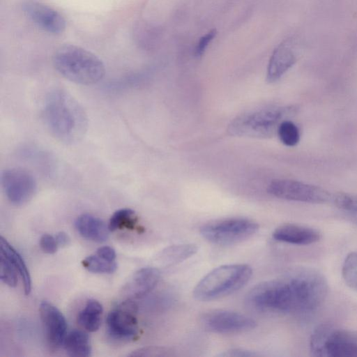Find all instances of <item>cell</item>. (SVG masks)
<instances>
[{"label":"cell","mask_w":357,"mask_h":357,"mask_svg":"<svg viewBox=\"0 0 357 357\" xmlns=\"http://www.w3.org/2000/svg\"><path fill=\"white\" fill-rule=\"evenodd\" d=\"M328 290V282L321 273L302 268L257 284L246 295V303L261 312H309L322 305Z\"/></svg>","instance_id":"6da1fadb"},{"label":"cell","mask_w":357,"mask_h":357,"mask_svg":"<svg viewBox=\"0 0 357 357\" xmlns=\"http://www.w3.org/2000/svg\"><path fill=\"white\" fill-rule=\"evenodd\" d=\"M43 116L51 134L61 142H77L86 132V114L77 100L65 91L55 89L47 95Z\"/></svg>","instance_id":"7a4b0ae2"},{"label":"cell","mask_w":357,"mask_h":357,"mask_svg":"<svg viewBox=\"0 0 357 357\" xmlns=\"http://www.w3.org/2000/svg\"><path fill=\"white\" fill-rule=\"evenodd\" d=\"M52 62L63 77L82 85L96 84L105 75V67L100 58L74 45L59 47L53 55Z\"/></svg>","instance_id":"3957f363"},{"label":"cell","mask_w":357,"mask_h":357,"mask_svg":"<svg viewBox=\"0 0 357 357\" xmlns=\"http://www.w3.org/2000/svg\"><path fill=\"white\" fill-rule=\"evenodd\" d=\"M252 275V268L244 264L218 266L203 277L193 290L194 298L208 301L234 293L244 287Z\"/></svg>","instance_id":"277c9868"},{"label":"cell","mask_w":357,"mask_h":357,"mask_svg":"<svg viewBox=\"0 0 357 357\" xmlns=\"http://www.w3.org/2000/svg\"><path fill=\"white\" fill-rule=\"evenodd\" d=\"M295 110L292 106H271L251 111L234 119L227 130L234 136L271 137L277 133L280 124Z\"/></svg>","instance_id":"5b68a950"},{"label":"cell","mask_w":357,"mask_h":357,"mask_svg":"<svg viewBox=\"0 0 357 357\" xmlns=\"http://www.w3.org/2000/svg\"><path fill=\"white\" fill-rule=\"evenodd\" d=\"M310 351L313 356L357 357V331L321 324L310 336Z\"/></svg>","instance_id":"8992f818"},{"label":"cell","mask_w":357,"mask_h":357,"mask_svg":"<svg viewBox=\"0 0 357 357\" xmlns=\"http://www.w3.org/2000/svg\"><path fill=\"white\" fill-rule=\"evenodd\" d=\"M258 229V224L252 220L231 218L204 224L200 228V234L204 238L213 244L229 245L249 238Z\"/></svg>","instance_id":"52a82bcc"},{"label":"cell","mask_w":357,"mask_h":357,"mask_svg":"<svg viewBox=\"0 0 357 357\" xmlns=\"http://www.w3.org/2000/svg\"><path fill=\"white\" fill-rule=\"evenodd\" d=\"M271 195L289 201L311 204H324L331 199L325 189L291 179H274L268 185Z\"/></svg>","instance_id":"ba28073f"},{"label":"cell","mask_w":357,"mask_h":357,"mask_svg":"<svg viewBox=\"0 0 357 357\" xmlns=\"http://www.w3.org/2000/svg\"><path fill=\"white\" fill-rule=\"evenodd\" d=\"M137 306L132 300L126 299L112 310L107 317V331L119 341L135 340L139 334Z\"/></svg>","instance_id":"9c48e42d"},{"label":"cell","mask_w":357,"mask_h":357,"mask_svg":"<svg viewBox=\"0 0 357 357\" xmlns=\"http://www.w3.org/2000/svg\"><path fill=\"white\" fill-rule=\"evenodd\" d=\"M1 183L7 199L16 206L29 202L37 190V183L33 174L20 167L3 170Z\"/></svg>","instance_id":"30bf717a"},{"label":"cell","mask_w":357,"mask_h":357,"mask_svg":"<svg viewBox=\"0 0 357 357\" xmlns=\"http://www.w3.org/2000/svg\"><path fill=\"white\" fill-rule=\"evenodd\" d=\"M202 326L215 333L230 334L243 333L254 329L257 322L241 313L225 310H212L200 317Z\"/></svg>","instance_id":"8fae6325"},{"label":"cell","mask_w":357,"mask_h":357,"mask_svg":"<svg viewBox=\"0 0 357 357\" xmlns=\"http://www.w3.org/2000/svg\"><path fill=\"white\" fill-rule=\"evenodd\" d=\"M39 312L48 347L52 350L57 349L66 335V318L57 307L46 301L40 303Z\"/></svg>","instance_id":"7c38bea8"},{"label":"cell","mask_w":357,"mask_h":357,"mask_svg":"<svg viewBox=\"0 0 357 357\" xmlns=\"http://www.w3.org/2000/svg\"><path fill=\"white\" fill-rule=\"evenodd\" d=\"M26 17L42 30L61 34L66 27L63 17L52 7L36 1H27L22 5Z\"/></svg>","instance_id":"4fadbf2b"},{"label":"cell","mask_w":357,"mask_h":357,"mask_svg":"<svg viewBox=\"0 0 357 357\" xmlns=\"http://www.w3.org/2000/svg\"><path fill=\"white\" fill-rule=\"evenodd\" d=\"M160 278L159 270L153 267L142 268L137 271L122 289L123 296L128 300L144 297L157 285Z\"/></svg>","instance_id":"5bb4252c"},{"label":"cell","mask_w":357,"mask_h":357,"mask_svg":"<svg viewBox=\"0 0 357 357\" xmlns=\"http://www.w3.org/2000/svg\"><path fill=\"white\" fill-rule=\"evenodd\" d=\"M272 236L275 241L298 245H311L318 242L321 238V234L317 229L292 223L278 227Z\"/></svg>","instance_id":"9a60e30c"},{"label":"cell","mask_w":357,"mask_h":357,"mask_svg":"<svg viewBox=\"0 0 357 357\" xmlns=\"http://www.w3.org/2000/svg\"><path fill=\"white\" fill-rule=\"evenodd\" d=\"M290 41H285L274 50L267 68L268 82L278 80L296 62V58Z\"/></svg>","instance_id":"2e32d148"},{"label":"cell","mask_w":357,"mask_h":357,"mask_svg":"<svg viewBox=\"0 0 357 357\" xmlns=\"http://www.w3.org/2000/svg\"><path fill=\"white\" fill-rule=\"evenodd\" d=\"M75 227L79 234L91 241L102 243L109 235V227L100 218L90 214H82L77 218Z\"/></svg>","instance_id":"e0dca14e"},{"label":"cell","mask_w":357,"mask_h":357,"mask_svg":"<svg viewBox=\"0 0 357 357\" xmlns=\"http://www.w3.org/2000/svg\"><path fill=\"white\" fill-rule=\"evenodd\" d=\"M66 353L74 357H88L91 354V346L88 334L80 330H73L66 334L63 341Z\"/></svg>","instance_id":"ac0fdd59"},{"label":"cell","mask_w":357,"mask_h":357,"mask_svg":"<svg viewBox=\"0 0 357 357\" xmlns=\"http://www.w3.org/2000/svg\"><path fill=\"white\" fill-rule=\"evenodd\" d=\"M0 239L1 254L8 257L13 264L23 282L24 294L29 295L31 289V278L23 258L3 236Z\"/></svg>","instance_id":"d6986e66"},{"label":"cell","mask_w":357,"mask_h":357,"mask_svg":"<svg viewBox=\"0 0 357 357\" xmlns=\"http://www.w3.org/2000/svg\"><path fill=\"white\" fill-rule=\"evenodd\" d=\"M102 310V306L100 302L95 299H90L79 312L77 323L86 331L95 332L100 326Z\"/></svg>","instance_id":"ffe728a7"},{"label":"cell","mask_w":357,"mask_h":357,"mask_svg":"<svg viewBox=\"0 0 357 357\" xmlns=\"http://www.w3.org/2000/svg\"><path fill=\"white\" fill-rule=\"evenodd\" d=\"M197 251V247L192 243L173 245L161 252L160 259L166 266L175 265L190 258Z\"/></svg>","instance_id":"44dd1931"},{"label":"cell","mask_w":357,"mask_h":357,"mask_svg":"<svg viewBox=\"0 0 357 357\" xmlns=\"http://www.w3.org/2000/svg\"><path fill=\"white\" fill-rule=\"evenodd\" d=\"M138 218L130 208H121L116 211L110 218L108 227L109 231L119 229H135L138 226Z\"/></svg>","instance_id":"7402d4cb"},{"label":"cell","mask_w":357,"mask_h":357,"mask_svg":"<svg viewBox=\"0 0 357 357\" xmlns=\"http://www.w3.org/2000/svg\"><path fill=\"white\" fill-rule=\"evenodd\" d=\"M82 264L88 271L94 273H112L117 268L116 261H107L96 254L84 259Z\"/></svg>","instance_id":"603a6c76"},{"label":"cell","mask_w":357,"mask_h":357,"mask_svg":"<svg viewBox=\"0 0 357 357\" xmlns=\"http://www.w3.org/2000/svg\"><path fill=\"white\" fill-rule=\"evenodd\" d=\"M342 275L347 285L357 292V252H350L345 257Z\"/></svg>","instance_id":"cb8c5ba5"},{"label":"cell","mask_w":357,"mask_h":357,"mask_svg":"<svg viewBox=\"0 0 357 357\" xmlns=\"http://www.w3.org/2000/svg\"><path fill=\"white\" fill-rule=\"evenodd\" d=\"M277 135L282 144L287 146H294L300 140L298 128L294 122L287 119L280 124Z\"/></svg>","instance_id":"d4e9b609"},{"label":"cell","mask_w":357,"mask_h":357,"mask_svg":"<svg viewBox=\"0 0 357 357\" xmlns=\"http://www.w3.org/2000/svg\"><path fill=\"white\" fill-rule=\"evenodd\" d=\"M17 271L11 261L1 254L0 278L1 281L10 287H15L17 283Z\"/></svg>","instance_id":"484cf974"},{"label":"cell","mask_w":357,"mask_h":357,"mask_svg":"<svg viewBox=\"0 0 357 357\" xmlns=\"http://www.w3.org/2000/svg\"><path fill=\"white\" fill-rule=\"evenodd\" d=\"M333 199L338 208L357 213V195L337 192Z\"/></svg>","instance_id":"4316f807"},{"label":"cell","mask_w":357,"mask_h":357,"mask_svg":"<svg viewBox=\"0 0 357 357\" xmlns=\"http://www.w3.org/2000/svg\"><path fill=\"white\" fill-rule=\"evenodd\" d=\"M174 355V351L171 349L157 346L143 347L130 354L132 356H171Z\"/></svg>","instance_id":"83f0119b"},{"label":"cell","mask_w":357,"mask_h":357,"mask_svg":"<svg viewBox=\"0 0 357 357\" xmlns=\"http://www.w3.org/2000/svg\"><path fill=\"white\" fill-rule=\"evenodd\" d=\"M40 246L42 250L47 254H54L59 247L55 236L45 234L40 239Z\"/></svg>","instance_id":"f1b7e54d"},{"label":"cell","mask_w":357,"mask_h":357,"mask_svg":"<svg viewBox=\"0 0 357 357\" xmlns=\"http://www.w3.org/2000/svg\"><path fill=\"white\" fill-rule=\"evenodd\" d=\"M215 36V31H211L199 39L195 50V54L196 56H202Z\"/></svg>","instance_id":"f546056e"},{"label":"cell","mask_w":357,"mask_h":357,"mask_svg":"<svg viewBox=\"0 0 357 357\" xmlns=\"http://www.w3.org/2000/svg\"><path fill=\"white\" fill-rule=\"evenodd\" d=\"M258 356V354L252 351L241 348L230 349L219 354V356L223 357H253Z\"/></svg>","instance_id":"4dcf8cb0"},{"label":"cell","mask_w":357,"mask_h":357,"mask_svg":"<svg viewBox=\"0 0 357 357\" xmlns=\"http://www.w3.org/2000/svg\"><path fill=\"white\" fill-rule=\"evenodd\" d=\"M96 255L107 261H115L116 252L110 246L100 247L96 250Z\"/></svg>","instance_id":"1f68e13d"},{"label":"cell","mask_w":357,"mask_h":357,"mask_svg":"<svg viewBox=\"0 0 357 357\" xmlns=\"http://www.w3.org/2000/svg\"><path fill=\"white\" fill-rule=\"evenodd\" d=\"M55 238L59 246H66L70 242L68 235L64 231L58 232L55 236Z\"/></svg>","instance_id":"d6a6232c"}]
</instances>
